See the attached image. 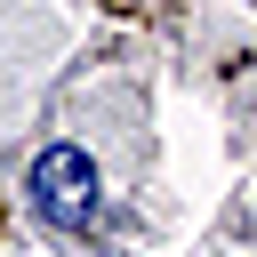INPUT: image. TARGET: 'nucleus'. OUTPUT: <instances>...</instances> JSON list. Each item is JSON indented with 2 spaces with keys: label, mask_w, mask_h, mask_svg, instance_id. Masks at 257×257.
Segmentation results:
<instances>
[{
  "label": "nucleus",
  "mask_w": 257,
  "mask_h": 257,
  "mask_svg": "<svg viewBox=\"0 0 257 257\" xmlns=\"http://www.w3.org/2000/svg\"><path fill=\"white\" fill-rule=\"evenodd\" d=\"M32 209L48 225H88L96 217V169H88L80 145H48L32 161Z\"/></svg>",
  "instance_id": "obj_1"
}]
</instances>
